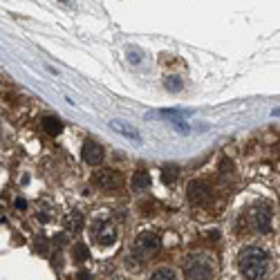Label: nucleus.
Listing matches in <instances>:
<instances>
[{"label":"nucleus","mask_w":280,"mask_h":280,"mask_svg":"<svg viewBox=\"0 0 280 280\" xmlns=\"http://www.w3.org/2000/svg\"><path fill=\"white\" fill-rule=\"evenodd\" d=\"M238 267L247 280H262L269 269V254L262 247H244L238 256Z\"/></svg>","instance_id":"obj_1"},{"label":"nucleus","mask_w":280,"mask_h":280,"mask_svg":"<svg viewBox=\"0 0 280 280\" xmlns=\"http://www.w3.org/2000/svg\"><path fill=\"white\" fill-rule=\"evenodd\" d=\"M186 280H213V264L206 256H190L184 264Z\"/></svg>","instance_id":"obj_2"},{"label":"nucleus","mask_w":280,"mask_h":280,"mask_svg":"<svg viewBox=\"0 0 280 280\" xmlns=\"http://www.w3.org/2000/svg\"><path fill=\"white\" fill-rule=\"evenodd\" d=\"M271 217H274V213H271L269 206H254L251 209V213H249V224L254 227V231L258 233H269L271 231Z\"/></svg>","instance_id":"obj_3"},{"label":"nucleus","mask_w":280,"mask_h":280,"mask_svg":"<svg viewBox=\"0 0 280 280\" xmlns=\"http://www.w3.org/2000/svg\"><path fill=\"white\" fill-rule=\"evenodd\" d=\"M159 235L157 233H150V231H143L137 235V240H135V251H137L139 256H153L159 251Z\"/></svg>","instance_id":"obj_4"},{"label":"nucleus","mask_w":280,"mask_h":280,"mask_svg":"<svg viewBox=\"0 0 280 280\" xmlns=\"http://www.w3.org/2000/svg\"><path fill=\"white\" fill-rule=\"evenodd\" d=\"M92 238H94L99 244H103V247H110V244L117 240V227L112 222L99 220V222L92 224Z\"/></svg>","instance_id":"obj_5"},{"label":"nucleus","mask_w":280,"mask_h":280,"mask_svg":"<svg viewBox=\"0 0 280 280\" xmlns=\"http://www.w3.org/2000/svg\"><path fill=\"white\" fill-rule=\"evenodd\" d=\"M186 195H188V200L193 202V204H206V202L211 200V188H209L204 182L193 180L186 186Z\"/></svg>","instance_id":"obj_6"},{"label":"nucleus","mask_w":280,"mask_h":280,"mask_svg":"<svg viewBox=\"0 0 280 280\" xmlns=\"http://www.w3.org/2000/svg\"><path fill=\"white\" fill-rule=\"evenodd\" d=\"M92 182H94L99 188L110 190V188H115V186H121L123 180H121V175L117 173V170H99V173H94Z\"/></svg>","instance_id":"obj_7"},{"label":"nucleus","mask_w":280,"mask_h":280,"mask_svg":"<svg viewBox=\"0 0 280 280\" xmlns=\"http://www.w3.org/2000/svg\"><path fill=\"white\" fill-rule=\"evenodd\" d=\"M81 155H83V159L90 166H96V164H101V159H103V148H101L96 141L88 139V141L83 143V150H81Z\"/></svg>","instance_id":"obj_8"},{"label":"nucleus","mask_w":280,"mask_h":280,"mask_svg":"<svg viewBox=\"0 0 280 280\" xmlns=\"http://www.w3.org/2000/svg\"><path fill=\"white\" fill-rule=\"evenodd\" d=\"M43 130L47 132L49 137H56V135H61V130H63V123H61V119H56V117H45V119H43Z\"/></svg>","instance_id":"obj_9"},{"label":"nucleus","mask_w":280,"mask_h":280,"mask_svg":"<svg viewBox=\"0 0 280 280\" xmlns=\"http://www.w3.org/2000/svg\"><path fill=\"white\" fill-rule=\"evenodd\" d=\"M65 227H68V231H81L83 229V215H81L79 211H70L68 215H65Z\"/></svg>","instance_id":"obj_10"},{"label":"nucleus","mask_w":280,"mask_h":280,"mask_svg":"<svg viewBox=\"0 0 280 280\" xmlns=\"http://www.w3.org/2000/svg\"><path fill=\"white\" fill-rule=\"evenodd\" d=\"M132 188H135V190H146V188H150V175L143 173V170L135 173V177H132Z\"/></svg>","instance_id":"obj_11"},{"label":"nucleus","mask_w":280,"mask_h":280,"mask_svg":"<svg viewBox=\"0 0 280 280\" xmlns=\"http://www.w3.org/2000/svg\"><path fill=\"white\" fill-rule=\"evenodd\" d=\"M177 175H180V168L175 164H168V166H164V170H162V180H164V184H173V182L177 180Z\"/></svg>","instance_id":"obj_12"},{"label":"nucleus","mask_w":280,"mask_h":280,"mask_svg":"<svg viewBox=\"0 0 280 280\" xmlns=\"http://www.w3.org/2000/svg\"><path fill=\"white\" fill-rule=\"evenodd\" d=\"M141 267H143V262H141V258H139L137 254L126 256V269L128 271H141Z\"/></svg>","instance_id":"obj_13"},{"label":"nucleus","mask_w":280,"mask_h":280,"mask_svg":"<svg viewBox=\"0 0 280 280\" xmlns=\"http://www.w3.org/2000/svg\"><path fill=\"white\" fill-rule=\"evenodd\" d=\"M150 280H177V278H175V271L173 269H166V267H162V269H157L153 276H150Z\"/></svg>","instance_id":"obj_14"},{"label":"nucleus","mask_w":280,"mask_h":280,"mask_svg":"<svg viewBox=\"0 0 280 280\" xmlns=\"http://www.w3.org/2000/svg\"><path fill=\"white\" fill-rule=\"evenodd\" d=\"M115 130H119V132H123V135H128V139H135V141H139V135H137V130H130V128H126L123 123H119V121H112L110 123Z\"/></svg>","instance_id":"obj_15"},{"label":"nucleus","mask_w":280,"mask_h":280,"mask_svg":"<svg viewBox=\"0 0 280 280\" xmlns=\"http://www.w3.org/2000/svg\"><path fill=\"white\" fill-rule=\"evenodd\" d=\"M74 256H76V260H79V262H85V260L90 258V249L85 247L83 242H79L74 247Z\"/></svg>","instance_id":"obj_16"},{"label":"nucleus","mask_w":280,"mask_h":280,"mask_svg":"<svg viewBox=\"0 0 280 280\" xmlns=\"http://www.w3.org/2000/svg\"><path fill=\"white\" fill-rule=\"evenodd\" d=\"M182 79H177V76H168L166 79V90H170V92H182Z\"/></svg>","instance_id":"obj_17"},{"label":"nucleus","mask_w":280,"mask_h":280,"mask_svg":"<svg viewBox=\"0 0 280 280\" xmlns=\"http://www.w3.org/2000/svg\"><path fill=\"white\" fill-rule=\"evenodd\" d=\"M47 238H36V251H41V254H47L49 247H47Z\"/></svg>","instance_id":"obj_18"},{"label":"nucleus","mask_w":280,"mask_h":280,"mask_svg":"<svg viewBox=\"0 0 280 280\" xmlns=\"http://www.w3.org/2000/svg\"><path fill=\"white\" fill-rule=\"evenodd\" d=\"M65 240H68V238H65V235H61V233H58V235H54V247H63Z\"/></svg>","instance_id":"obj_19"},{"label":"nucleus","mask_w":280,"mask_h":280,"mask_svg":"<svg viewBox=\"0 0 280 280\" xmlns=\"http://www.w3.org/2000/svg\"><path fill=\"white\" fill-rule=\"evenodd\" d=\"M16 209H18V211H25V209H27V202L23 200V197H18V200H16Z\"/></svg>","instance_id":"obj_20"},{"label":"nucleus","mask_w":280,"mask_h":280,"mask_svg":"<svg viewBox=\"0 0 280 280\" xmlns=\"http://www.w3.org/2000/svg\"><path fill=\"white\" fill-rule=\"evenodd\" d=\"M76 280H90V274H88V271H79V274H76Z\"/></svg>","instance_id":"obj_21"},{"label":"nucleus","mask_w":280,"mask_h":280,"mask_svg":"<svg viewBox=\"0 0 280 280\" xmlns=\"http://www.w3.org/2000/svg\"><path fill=\"white\" fill-rule=\"evenodd\" d=\"M63 2H68V0H63Z\"/></svg>","instance_id":"obj_22"}]
</instances>
